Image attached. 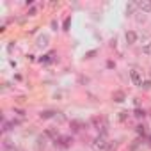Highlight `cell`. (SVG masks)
I'll list each match as a JSON object with an SVG mask.
<instances>
[{"label": "cell", "mask_w": 151, "mask_h": 151, "mask_svg": "<svg viewBox=\"0 0 151 151\" xmlns=\"http://www.w3.org/2000/svg\"><path fill=\"white\" fill-rule=\"evenodd\" d=\"M91 147H93L94 151H107V149H109V142H107L105 135H98L96 139H93Z\"/></svg>", "instance_id": "6da1fadb"}, {"label": "cell", "mask_w": 151, "mask_h": 151, "mask_svg": "<svg viewBox=\"0 0 151 151\" xmlns=\"http://www.w3.org/2000/svg\"><path fill=\"white\" fill-rule=\"evenodd\" d=\"M142 89H144V91H149V89H151V80L142 82Z\"/></svg>", "instance_id": "4fadbf2b"}, {"label": "cell", "mask_w": 151, "mask_h": 151, "mask_svg": "<svg viewBox=\"0 0 151 151\" xmlns=\"http://www.w3.org/2000/svg\"><path fill=\"white\" fill-rule=\"evenodd\" d=\"M124 39H126V43H128V45H135V43H137V32L128 30V32L124 34Z\"/></svg>", "instance_id": "277c9868"}, {"label": "cell", "mask_w": 151, "mask_h": 151, "mask_svg": "<svg viewBox=\"0 0 151 151\" xmlns=\"http://www.w3.org/2000/svg\"><path fill=\"white\" fill-rule=\"evenodd\" d=\"M137 4V9H140L142 13H151V0H139Z\"/></svg>", "instance_id": "3957f363"}, {"label": "cell", "mask_w": 151, "mask_h": 151, "mask_svg": "<svg viewBox=\"0 0 151 151\" xmlns=\"http://www.w3.org/2000/svg\"><path fill=\"white\" fill-rule=\"evenodd\" d=\"M53 119H55L57 123H64V121H66V116H64L62 112H55V117H53Z\"/></svg>", "instance_id": "9c48e42d"}, {"label": "cell", "mask_w": 151, "mask_h": 151, "mask_svg": "<svg viewBox=\"0 0 151 151\" xmlns=\"http://www.w3.org/2000/svg\"><path fill=\"white\" fill-rule=\"evenodd\" d=\"M94 55H96V52L93 50V52H89V53H86V59H93Z\"/></svg>", "instance_id": "9a60e30c"}, {"label": "cell", "mask_w": 151, "mask_h": 151, "mask_svg": "<svg viewBox=\"0 0 151 151\" xmlns=\"http://www.w3.org/2000/svg\"><path fill=\"white\" fill-rule=\"evenodd\" d=\"M37 146H39V147H45V146H46V140H45L43 137H39V139H37Z\"/></svg>", "instance_id": "5bb4252c"}, {"label": "cell", "mask_w": 151, "mask_h": 151, "mask_svg": "<svg viewBox=\"0 0 151 151\" xmlns=\"http://www.w3.org/2000/svg\"><path fill=\"white\" fill-rule=\"evenodd\" d=\"M149 139H151V137H149Z\"/></svg>", "instance_id": "d6986e66"}, {"label": "cell", "mask_w": 151, "mask_h": 151, "mask_svg": "<svg viewBox=\"0 0 151 151\" xmlns=\"http://www.w3.org/2000/svg\"><path fill=\"white\" fill-rule=\"evenodd\" d=\"M69 23H71V20H69V18H66V22H64V30H68V27H69Z\"/></svg>", "instance_id": "e0dca14e"}, {"label": "cell", "mask_w": 151, "mask_h": 151, "mask_svg": "<svg viewBox=\"0 0 151 151\" xmlns=\"http://www.w3.org/2000/svg\"><path fill=\"white\" fill-rule=\"evenodd\" d=\"M117 119H119L121 123H124L126 119H130V112H126V110H123V112H119V116H117Z\"/></svg>", "instance_id": "ba28073f"}, {"label": "cell", "mask_w": 151, "mask_h": 151, "mask_svg": "<svg viewBox=\"0 0 151 151\" xmlns=\"http://www.w3.org/2000/svg\"><path fill=\"white\" fill-rule=\"evenodd\" d=\"M142 52H144L146 55H151V41H147V43L142 46Z\"/></svg>", "instance_id": "8fae6325"}, {"label": "cell", "mask_w": 151, "mask_h": 151, "mask_svg": "<svg viewBox=\"0 0 151 151\" xmlns=\"http://www.w3.org/2000/svg\"><path fill=\"white\" fill-rule=\"evenodd\" d=\"M37 46H39V48H46V46H48V36H45V34L39 36V37H37Z\"/></svg>", "instance_id": "5b68a950"}, {"label": "cell", "mask_w": 151, "mask_h": 151, "mask_svg": "<svg viewBox=\"0 0 151 151\" xmlns=\"http://www.w3.org/2000/svg\"><path fill=\"white\" fill-rule=\"evenodd\" d=\"M130 78H132V82H133L137 87H142V77H140L139 69H132V71H130Z\"/></svg>", "instance_id": "7a4b0ae2"}, {"label": "cell", "mask_w": 151, "mask_h": 151, "mask_svg": "<svg viewBox=\"0 0 151 151\" xmlns=\"http://www.w3.org/2000/svg\"><path fill=\"white\" fill-rule=\"evenodd\" d=\"M27 16H36V9L32 7V9H29V13H27Z\"/></svg>", "instance_id": "2e32d148"}, {"label": "cell", "mask_w": 151, "mask_h": 151, "mask_svg": "<svg viewBox=\"0 0 151 151\" xmlns=\"http://www.w3.org/2000/svg\"><path fill=\"white\" fill-rule=\"evenodd\" d=\"M135 7H137V4H128L126 6V14H132L135 11Z\"/></svg>", "instance_id": "7c38bea8"}, {"label": "cell", "mask_w": 151, "mask_h": 151, "mask_svg": "<svg viewBox=\"0 0 151 151\" xmlns=\"http://www.w3.org/2000/svg\"><path fill=\"white\" fill-rule=\"evenodd\" d=\"M112 98H114V101L121 103V101H124V93H121V91H116V93L112 94Z\"/></svg>", "instance_id": "52a82bcc"}, {"label": "cell", "mask_w": 151, "mask_h": 151, "mask_svg": "<svg viewBox=\"0 0 151 151\" xmlns=\"http://www.w3.org/2000/svg\"><path fill=\"white\" fill-rule=\"evenodd\" d=\"M137 132H139V133H142V135L146 133V130H144V126H137Z\"/></svg>", "instance_id": "ac0fdd59"}, {"label": "cell", "mask_w": 151, "mask_h": 151, "mask_svg": "<svg viewBox=\"0 0 151 151\" xmlns=\"http://www.w3.org/2000/svg\"><path fill=\"white\" fill-rule=\"evenodd\" d=\"M39 117H41V119H53V117H55V112H53V110H43V112L39 114Z\"/></svg>", "instance_id": "8992f818"}, {"label": "cell", "mask_w": 151, "mask_h": 151, "mask_svg": "<svg viewBox=\"0 0 151 151\" xmlns=\"http://www.w3.org/2000/svg\"><path fill=\"white\" fill-rule=\"evenodd\" d=\"M59 142H60V146L68 147V146H69V142H71V139H69V137H60V139H59Z\"/></svg>", "instance_id": "30bf717a"}]
</instances>
